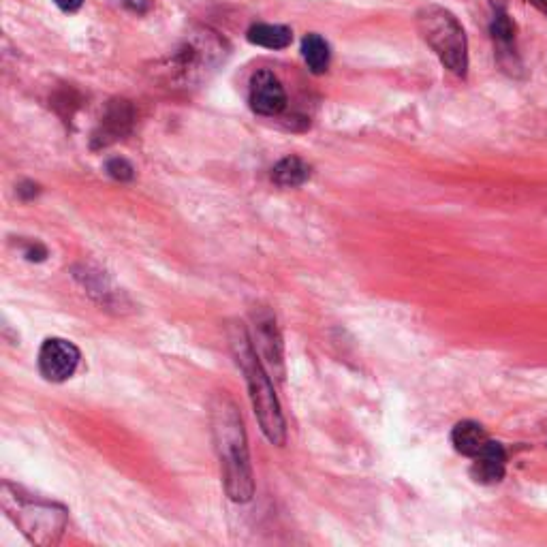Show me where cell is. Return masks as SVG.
I'll use <instances>...</instances> for the list:
<instances>
[{"label":"cell","instance_id":"6da1fadb","mask_svg":"<svg viewBox=\"0 0 547 547\" xmlns=\"http://www.w3.org/2000/svg\"><path fill=\"white\" fill-rule=\"evenodd\" d=\"M210 424L216 456L221 462L225 492L233 503H248L255 496V479L253 466H250L246 430L238 406L225 394L212 400Z\"/></svg>","mask_w":547,"mask_h":547},{"label":"cell","instance_id":"7a4b0ae2","mask_svg":"<svg viewBox=\"0 0 547 547\" xmlns=\"http://www.w3.org/2000/svg\"><path fill=\"white\" fill-rule=\"evenodd\" d=\"M231 351L240 370L244 372V379L248 385V396L253 402L255 415L259 419V426L272 445H285L287 441V424L283 417V409L274 394V385L270 381V372L259 359L253 340H250L246 327L233 325L229 332Z\"/></svg>","mask_w":547,"mask_h":547},{"label":"cell","instance_id":"3957f363","mask_svg":"<svg viewBox=\"0 0 547 547\" xmlns=\"http://www.w3.org/2000/svg\"><path fill=\"white\" fill-rule=\"evenodd\" d=\"M3 509L15 522L26 539L39 547H48L58 543L60 535L67 528V509L50 500H41L24 494L20 488H13L11 483L3 486Z\"/></svg>","mask_w":547,"mask_h":547},{"label":"cell","instance_id":"277c9868","mask_svg":"<svg viewBox=\"0 0 547 547\" xmlns=\"http://www.w3.org/2000/svg\"><path fill=\"white\" fill-rule=\"evenodd\" d=\"M417 26L421 37L443 62V67L453 75L464 77L468 69V45L456 15L443 7L430 5L417 13Z\"/></svg>","mask_w":547,"mask_h":547},{"label":"cell","instance_id":"5b68a950","mask_svg":"<svg viewBox=\"0 0 547 547\" xmlns=\"http://www.w3.org/2000/svg\"><path fill=\"white\" fill-rule=\"evenodd\" d=\"M80 366V349L65 338H48L39 351V370L45 381L62 383Z\"/></svg>","mask_w":547,"mask_h":547},{"label":"cell","instance_id":"8992f818","mask_svg":"<svg viewBox=\"0 0 547 547\" xmlns=\"http://www.w3.org/2000/svg\"><path fill=\"white\" fill-rule=\"evenodd\" d=\"M253 325H255V342L253 347L274 377L283 379L285 368H283V340H280L276 319L270 310H257L253 312ZM253 340V338H250Z\"/></svg>","mask_w":547,"mask_h":547},{"label":"cell","instance_id":"52a82bcc","mask_svg":"<svg viewBox=\"0 0 547 547\" xmlns=\"http://www.w3.org/2000/svg\"><path fill=\"white\" fill-rule=\"evenodd\" d=\"M250 107L261 116H276L287 107V92L278 77L263 69L250 80Z\"/></svg>","mask_w":547,"mask_h":547},{"label":"cell","instance_id":"ba28073f","mask_svg":"<svg viewBox=\"0 0 547 547\" xmlns=\"http://www.w3.org/2000/svg\"><path fill=\"white\" fill-rule=\"evenodd\" d=\"M475 477L481 483H498L505 477V466H507V453L500 443L490 441L479 456L475 458Z\"/></svg>","mask_w":547,"mask_h":547},{"label":"cell","instance_id":"9c48e42d","mask_svg":"<svg viewBox=\"0 0 547 547\" xmlns=\"http://www.w3.org/2000/svg\"><path fill=\"white\" fill-rule=\"evenodd\" d=\"M451 443L462 453V456L477 458L490 443V436L479 424H475V421H462V424L453 428Z\"/></svg>","mask_w":547,"mask_h":547},{"label":"cell","instance_id":"30bf717a","mask_svg":"<svg viewBox=\"0 0 547 547\" xmlns=\"http://www.w3.org/2000/svg\"><path fill=\"white\" fill-rule=\"evenodd\" d=\"M248 41L268 50H285L293 41V33L280 24H255L248 30Z\"/></svg>","mask_w":547,"mask_h":547},{"label":"cell","instance_id":"8fae6325","mask_svg":"<svg viewBox=\"0 0 547 547\" xmlns=\"http://www.w3.org/2000/svg\"><path fill=\"white\" fill-rule=\"evenodd\" d=\"M310 178V165L298 156H287V159L278 161L272 169V180L283 186V189H295L302 186Z\"/></svg>","mask_w":547,"mask_h":547},{"label":"cell","instance_id":"7c38bea8","mask_svg":"<svg viewBox=\"0 0 547 547\" xmlns=\"http://www.w3.org/2000/svg\"><path fill=\"white\" fill-rule=\"evenodd\" d=\"M302 56L306 60L308 69L315 75H321L327 71V67H330L332 52H330V45H327V41L321 35L312 33V35H306L302 41Z\"/></svg>","mask_w":547,"mask_h":547},{"label":"cell","instance_id":"4fadbf2b","mask_svg":"<svg viewBox=\"0 0 547 547\" xmlns=\"http://www.w3.org/2000/svg\"><path fill=\"white\" fill-rule=\"evenodd\" d=\"M492 37L503 50H511L513 39H515V26L507 13H496V18L492 22Z\"/></svg>","mask_w":547,"mask_h":547},{"label":"cell","instance_id":"5bb4252c","mask_svg":"<svg viewBox=\"0 0 547 547\" xmlns=\"http://www.w3.org/2000/svg\"><path fill=\"white\" fill-rule=\"evenodd\" d=\"M107 174L112 176L114 180H120V182H127L133 178V167L124 161V159H112L107 163Z\"/></svg>","mask_w":547,"mask_h":547},{"label":"cell","instance_id":"9a60e30c","mask_svg":"<svg viewBox=\"0 0 547 547\" xmlns=\"http://www.w3.org/2000/svg\"><path fill=\"white\" fill-rule=\"evenodd\" d=\"M54 3L62 9V11H67V13H73L82 7L84 0H54Z\"/></svg>","mask_w":547,"mask_h":547},{"label":"cell","instance_id":"2e32d148","mask_svg":"<svg viewBox=\"0 0 547 547\" xmlns=\"http://www.w3.org/2000/svg\"><path fill=\"white\" fill-rule=\"evenodd\" d=\"M528 3H533L537 9H541L543 13H547V0H528Z\"/></svg>","mask_w":547,"mask_h":547}]
</instances>
